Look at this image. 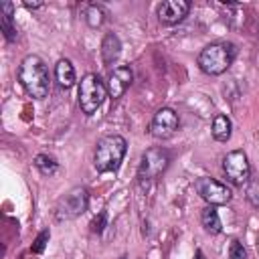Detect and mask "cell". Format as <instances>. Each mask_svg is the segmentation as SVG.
<instances>
[{"instance_id": "obj_18", "label": "cell", "mask_w": 259, "mask_h": 259, "mask_svg": "<svg viewBox=\"0 0 259 259\" xmlns=\"http://www.w3.org/2000/svg\"><path fill=\"white\" fill-rule=\"evenodd\" d=\"M34 166H36V170H38L40 174H45V176H53V174L59 170V162H57L53 156H49V154H36Z\"/></svg>"}, {"instance_id": "obj_9", "label": "cell", "mask_w": 259, "mask_h": 259, "mask_svg": "<svg viewBox=\"0 0 259 259\" xmlns=\"http://www.w3.org/2000/svg\"><path fill=\"white\" fill-rule=\"evenodd\" d=\"M178 130V115L174 109L170 107H160L150 123V134L156 140H168L174 136V132Z\"/></svg>"}, {"instance_id": "obj_21", "label": "cell", "mask_w": 259, "mask_h": 259, "mask_svg": "<svg viewBox=\"0 0 259 259\" xmlns=\"http://www.w3.org/2000/svg\"><path fill=\"white\" fill-rule=\"evenodd\" d=\"M105 221H107V212L105 210H101L93 221H91V231L93 233H103V229H105Z\"/></svg>"}, {"instance_id": "obj_25", "label": "cell", "mask_w": 259, "mask_h": 259, "mask_svg": "<svg viewBox=\"0 0 259 259\" xmlns=\"http://www.w3.org/2000/svg\"><path fill=\"white\" fill-rule=\"evenodd\" d=\"M119 259H127V257H125V255H121V257H119Z\"/></svg>"}, {"instance_id": "obj_13", "label": "cell", "mask_w": 259, "mask_h": 259, "mask_svg": "<svg viewBox=\"0 0 259 259\" xmlns=\"http://www.w3.org/2000/svg\"><path fill=\"white\" fill-rule=\"evenodd\" d=\"M55 81L61 89H71L75 85V69L69 59H61L55 65Z\"/></svg>"}, {"instance_id": "obj_3", "label": "cell", "mask_w": 259, "mask_h": 259, "mask_svg": "<svg viewBox=\"0 0 259 259\" xmlns=\"http://www.w3.org/2000/svg\"><path fill=\"white\" fill-rule=\"evenodd\" d=\"M127 152V142L125 138L111 134V136H103L97 146H95V156H93V164L95 170L105 174V172H113L119 168L123 156Z\"/></svg>"}, {"instance_id": "obj_11", "label": "cell", "mask_w": 259, "mask_h": 259, "mask_svg": "<svg viewBox=\"0 0 259 259\" xmlns=\"http://www.w3.org/2000/svg\"><path fill=\"white\" fill-rule=\"evenodd\" d=\"M190 10L188 0H166L158 6V18L162 24H178L186 18Z\"/></svg>"}, {"instance_id": "obj_17", "label": "cell", "mask_w": 259, "mask_h": 259, "mask_svg": "<svg viewBox=\"0 0 259 259\" xmlns=\"http://www.w3.org/2000/svg\"><path fill=\"white\" fill-rule=\"evenodd\" d=\"M105 10H103V6H99V4H89L87 8H85V22L91 26V28H99L103 22H105Z\"/></svg>"}, {"instance_id": "obj_10", "label": "cell", "mask_w": 259, "mask_h": 259, "mask_svg": "<svg viewBox=\"0 0 259 259\" xmlns=\"http://www.w3.org/2000/svg\"><path fill=\"white\" fill-rule=\"evenodd\" d=\"M132 79H134V73H132V69H130L127 65L113 67V71H109L107 81H105V85H107V95H109L111 99H119V97L127 91V87L132 85Z\"/></svg>"}, {"instance_id": "obj_12", "label": "cell", "mask_w": 259, "mask_h": 259, "mask_svg": "<svg viewBox=\"0 0 259 259\" xmlns=\"http://www.w3.org/2000/svg\"><path fill=\"white\" fill-rule=\"evenodd\" d=\"M0 30L6 36V40H16V24H14V4L12 2H0Z\"/></svg>"}, {"instance_id": "obj_24", "label": "cell", "mask_w": 259, "mask_h": 259, "mask_svg": "<svg viewBox=\"0 0 259 259\" xmlns=\"http://www.w3.org/2000/svg\"><path fill=\"white\" fill-rule=\"evenodd\" d=\"M196 259H204V257H202V251H198V253H196Z\"/></svg>"}, {"instance_id": "obj_23", "label": "cell", "mask_w": 259, "mask_h": 259, "mask_svg": "<svg viewBox=\"0 0 259 259\" xmlns=\"http://www.w3.org/2000/svg\"><path fill=\"white\" fill-rule=\"evenodd\" d=\"M24 6L34 10V8H40V6H42V2H24Z\"/></svg>"}, {"instance_id": "obj_6", "label": "cell", "mask_w": 259, "mask_h": 259, "mask_svg": "<svg viewBox=\"0 0 259 259\" xmlns=\"http://www.w3.org/2000/svg\"><path fill=\"white\" fill-rule=\"evenodd\" d=\"M223 170L231 184L243 186L251 176V166L247 160V154L243 150H233L223 158Z\"/></svg>"}, {"instance_id": "obj_5", "label": "cell", "mask_w": 259, "mask_h": 259, "mask_svg": "<svg viewBox=\"0 0 259 259\" xmlns=\"http://www.w3.org/2000/svg\"><path fill=\"white\" fill-rule=\"evenodd\" d=\"M170 164V154L164 148H150L142 154L140 166H138V176L142 180H152L160 176Z\"/></svg>"}, {"instance_id": "obj_15", "label": "cell", "mask_w": 259, "mask_h": 259, "mask_svg": "<svg viewBox=\"0 0 259 259\" xmlns=\"http://www.w3.org/2000/svg\"><path fill=\"white\" fill-rule=\"evenodd\" d=\"M200 223H202L204 231L210 233V235H219V233L223 231L219 212H217V208H214L212 204H208L206 208H202V212H200Z\"/></svg>"}, {"instance_id": "obj_7", "label": "cell", "mask_w": 259, "mask_h": 259, "mask_svg": "<svg viewBox=\"0 0 259 259\" xmlns=\"http://www.w3.org/2000/svg\"><path fill=\"white\" fill-rule=\"evenodd\" d=\"M89 204V194L83 186H75L65 194V198L57 206V221H69L87 210Z\"/></svg>"}, {"instance_id": "obj_1", "label": "cell", "mask_w": 259, "mask_h": 259, "mask_svg": "<svg viewBox=\"0 0 259 259\" xmlns=\"http://www.w3.org/2000/svg\"><path fill=\"white\" fill-rule=\"evenodd\" d=\"M18 81L32 99L49 95V69L38 55H26L18 67Z\"/></svg>"}, {"instance_id": "obj_4", "label": "cell", "mask_w": 259, "mask_h": 259, "mask_svg": "<svg viewBox=\"0 0 259 259\" xmlns=\"http://www.w3.org/2000/svg\"><path fill=\"white\" fill-rule=\"evenodd\" d=\"M77 97H79L81 111L85 115H91L103 105V101L107 97V85H105V81H101V77L97 73H87L79 83Z\"/></svg>"}, {"instance_id": "obj_20", "label": "cell", "mask_w": 259, "mask_h": 259, "mask_svg": "<svg viewBox=\"0 0 259 259\" xmlns=\"http://www.w3.org/2000/svg\"><path fill=\"white\" fill-rule=\"evenodd\" d=\"M247 198L253 206L259 208V180H251L247 186Z\"/></svg>"}, {"instance_id": "obj_14", "label": "cell", "mask_w": 259, "mask_h": 259, "mask_svg": "<svg viewBox=\"0 0 259 259\" xmlns=\"http://www.w3.org/2000/svg\"><path fill=\"white\" fill-rule=\"evenodd\" d=\"M119 53H121V42H119L117 34L107 32L101 40V59H103V63L109 67L119 57Z\"/></svg>"}, {"instance_id": "obj_8", "label": "cell", "mask_w": 259, "mask_h": 259, "mask_svg": "<svg viewBox=\"0 0 259 259\" xmlns=\"http://www.w3.org/2000/svg\"><path fill=\"white\" fill-rule=\"evenodd\" d=\"M194 190L198 192V196L200 198H204L208 204H212V206H217V204H227L229 200H231V190L223 184V182H219V180H214V178H206V176H202V178H198L196 182H194Z\"/></svg>"}, {"instance_id": "obj_22", "label": "cell", "mask_w": 259, "mask_h": 259, "mask_svg": "<svg viewBox=\"0 0 259 259\" xmlns=\"http://www.w3.org/2000/svg\"><path fill=\"white\" fill-rule=\"evenodd\" d=\"M229 259H247V251H245V247L235 239L233 243H231V253H229Z\"/></svg>"}, {"instance_id": "obj_2", "label": "cell", "mask_w": 259, "mask_h": 259, "mask_svg": "<svg viewBox=\"0 0 259 259\" xmlns=\"http://www.w3.org/2000/svg\"><path fill=\"white\" fill-rule=\"evenodd\" d=\"M237 57V45L219 40L206 45L198 55V67L206 75H223Z\"/></svg>"}, {"instance_id": "obj_19", "label": "cell", "mask_w": 259, "mask_h": 259, "mask_svg": "<svg viewBox=\"0 0 259 259\" xmlns=\"http://www.w3.org/2000/svg\"><path fill=\"white\" fill-rule=\"evenodd\" d=\"M49 237H51V231H49V229H42V231L36 235V239H34L30 251H32V253H42L45 247H47V243H49Z\"/></svg>"}, {"instance_id": "obj_16", "label": "cell", "mask_w": 259, "mask_h": 259, "mask_svg": "<svg viewBox=\"0 0 259 259\" xmlns=\"http://www.w3.org/2000/svg\"><path fill=\"white\" fill-rule=\"evenodd\" d=\"M231 119L223 113H219L214 119H212V138L217 142H229L231 138Z\"/></svg>"}]
</instances>
